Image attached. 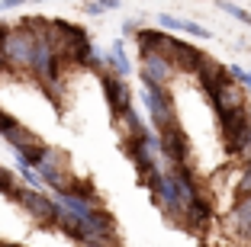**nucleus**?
I'll use <instances>...</instances> for the list:
<instances>
[{"label":"nucleus","instance_id":"1","mask_svg":"<svg viewBox=\"0 0 251 247\" xmlns=\"http://www.w3.org/2000/svg\"><path fill=\"white\" fill-rule=\"evenodd\" d=\"M55 231L81 247H119V225L106 205H87L81 199L55 193Z\"/></svg>","mask_w":251,"mask_h":247},{"label":"nucleus","instance_id":"2","mask_svg":"<svg viewBox=\"0 0 251 247\" xmlns=\"http://www.w3.org/2000/svg\"><path fill=\"white\" fill-rule=\"evenodd\" d=\"M119 151L126 154V160L135 167V177H145L151 174V170L161 164V151H158V132L151 129V125H145V129L139 132V135H123V141H119Z\"/></svg>","mask_w":251,"mask_h":247},{"label":"nucleus","instance_id":"3","mask_svg":"<svg viewBox=\"0 0 251 247\" xmlns=\"http://www.w3.org/2000/svg\"><path fill=\"white\" fill-rule=\"evenodd\" d=\"M142 103H145V119L155 132H164L177 125V100L171 87H142Z\"/></svg>","mask_w":251,"mask_h":247},{"label":"nucleus","instance_id":"4","mask_svg":"<svg viewBox=\"0 0 251 247\" xmlns=\"http://www.w3.org/2000/svg\"><path fill=\"white\" fill-rule=\"evenodd\" d=\"M36 174H39V180H42V186H45V193H61V189L68 186V183L74 180V167H71V154L65 151V148H55L52 145V151H49V157L42 160L36 167Z\"/></svg>","mask_w":251,"mask_h":247},{"label":"nucleus","instance_id":"5","mask_svg":"<svg viewBox=\"0 0 251 247\" xmlns=\"http://www.w3.org/2000/svg\"><path fill=\"white\" fill-rule=\"evenodd\" d=\"M26 215L36 222V225L42 228H55V215H58V205H55V196L52 193H45V189H29V186H23L16 189V202Z\"/></svg>","mask_w":251,"mask_h":247},{"label":"nucleus","instance_id":"6","mask_svg":"<svg viewBox=\"0 0 251 247\" xmlns=\"http://www.w3.org/2000/svg\"><path fill=\"white\" fill-rule=\"evenodd\" d=\"M158 151H161V164H193V145L184 125H171V129L158 132Z\"/></svg>","mask_w":251,"mask_h":247},{"label":"nucleus","instance_id":"7","mask_svg":"<svg viewBox=\"0 0 251 247\" xmlns=\"http://www.w3.org/2000/svg\"><path fill=\"white\" fill-rule=\"evenodd\" d=\"M177 77L174 65L164 55H139V80L142 87H171Z\"/></svg>","mask_w":251,"mask_h":247},{"label":"nucleus","instance_id":"8","mask_svg":"<svg viewBox=\"0 0 251 247\" xmlns=\"http://www.w3.org/2000/svg\"><path fill=\"white\" fill-rule=\"evenodd\" d=\"M0 138L10 145V151H23V148L45 141V138H39L36 132H32L26 122H23V119H16L13 112H7L3 106H0Z\"/></svg>","mask_w":251,"mask_h":247},{"label":"nucleus","instance_id":"9","mask_svg":"<svg viewBox=\"0 0 251 247\" xmlns=\"http://www.w3.org/2000/svg\"><path fill=\"white\" fill-rule=\"evenodd\" d=\"M203 58H206V51H203V48H197V45L187 42V39L171 36V42H168V61L174 65V71H177V74H197L200 65H203Z\"/></svg>","mask_w":251,"mask_h":247},{"label":"nucleus","instance_id":"10","mask_svg":"<svg viewBox=\"0 0 251 247\" xmlns=\"http://www.w3.org/2000/svg\"><path fill=\"white\" fill-rule=\"evenodd\" d=\"M209 106H213L216 119H219V116H226V112H235V109L248 106V93L238 87L235 80H229V84H222V87L209 96Z\"/></svg>","mask_w":251,"mask_h":247},{"label":"nucleus","instance_id":"11","mask_svg":"<svg viewBox=\"0 0 251 247\" xmlns=\"http://www.w3.org/2000/svg\"><path fill=\"white\" fill-rule=\"evenodd\" d=\"M193 77H197V84H200V90H203V93H206V100L209 96L216 93V90L222 87V84H229V67L222 65V61H216V58H203V65H200V71L193 74Z\"/></svg>","mask_w":251,"mask_h":247},{"label":"nucleus","instance_id":"12","mask_svg":"<svg viewBox=\"0 0 251 247\" xmlns=\"http://www.w3.org/2000/svg\"><path fill=\"white\" fill-rule=\"evenodd\" d=\"M103 67L110 74H116V77L129 80V74L135 71L132 58H129V51H126V39H113V45L103 51Z\"/></svg>","mask_w":251,"mask_h":247},{"label":"nucleus","instance_id":"13","mask_svg":"<svg viewBox=\"0 0 251 247\" xmlns=\"http://www.w3.org/2000/svg\"><path fill=\"white\" fill-rule=\"evenodd\" d=\"M229 228L242 244H251V199L235 202L229 209Z\"/></svg>","mask_w":251,"mask_h":247},{"label":"nucleus","instance_id":"14","mask_svg":"<svg viewBox=\"0 0 251 247\" xmlns=\"http://www.w3.org/2000/svg\"><path fill=\"white\" fill-rule=\"evenodd\" d=\"M16 189H20V177H16V170H10V167L0 164V196L10 199V202H16Z\"/></svg>","mask_w":251,"mask_h":247},{"label":"nucleus","instance_id":"15","mask_svg":"<svg viewBox=\"0 0 251 247\" xmlns=\"http://www.w3.org/2000/svg\"><path fill=\"white\" fill-rule=\"evenodd\" d=\"M216 7H219L226 16H232L235 22H242V26L251 29V10H245L242 3H235V0H216Z\"/></svg>","mask_w":251,"mask_h":247},{"label":"nucleus","instance_id":"16","mask_svg":"<svg viewBox=\"0 0 251 247\" xmlns=\"http://www.w3.org/2000/svg\"><path fill=\"white\" fill-rule=\"evenodd\" d=\"M123 7V0H84L81 3V13L87 16H103V13H113V10Z\"/></svg>","mask_w":251,"mask_h":247},{"label":"nucleus","instance_id":"17","mask_svg":"<svg viewBox=\"0 0 251 247\" xmlns=\"http://www.w3.org/2000/svg\"><path fill=\"white\" fill-rule=\"evenodd\" d=\"M29 3H39V0H0V13H10V10H23Z\"/></svg>","mask_w":251,"mask_h":247},{"label":"nucleus","instance_id":"18","mask_svg":"<svg viewBox=\"0 0 251 247\" xmlns=\"http://www.w3.org/2000/svg\"><path fill=\"white\" fill-rule=\"evenodd\" d=\"M139 29H142V22H139V20H132V16H129V20H123V39H132Z\"/></svg>","mask_w":251,"mask_h":247},{"label":"nucleus","instance_id":"19","mask_svg":"<svg viewBox=\"0 0 251 247\" xmlns=\"http://www.w3.org/2000/svg\"><path fill=\"white\" fill-rule=\"evenodd\" d=\"M7 32H10V22L0 20V58H3V42H7Z\"/></svg>","mask_w":251,"mask_h":247},{"label":"nucleus","instance_id":"20","mask_svg":"<svg viewBox=\"0 0 251 247\" xmlns=\"http://www.w3.org/2000/svg\"><path fill=\"white\" fill-rule=\"evenodd\" d=\"M0 247H26V244H16V241H0Z\"/></svg>","mask_w":251,"mask_h":247},{"label":"nucleus","instance_id":"21","mask_svg":"<svg viewBox=\"0 0 251 247\" xmlns=\"http://www.w3.org/2000/svg\"><path fill=\"white\" fill-rule=\"evenodd\" d=\"M39 3H52V0H39Z\"/></svg>","mask_w":251,"mask_h":247},{"label":"nucleus","instance_id":"22","mask_svg":"<svg viewBox=\"0 0 251 247\" xmlns=\"http://www.w3.org/2000/svg\"><path fill=\"white\" fill-rule=\"evenodd\" d=\"M248 71H251V67H248Z\"/></svg>","mask_w":251,"mask_h":247}]
</instances>
